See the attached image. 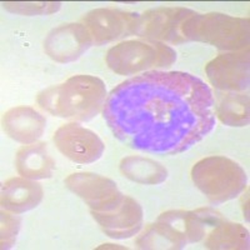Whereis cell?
<instances>
[{"instance_id":"8fae6325","label":"cell","mask_w":250,"mask_h":250,"mask_svg":"<svg viewBox=\"0 0 250 250\" xmlns=\"http://www.w3.org/2000/svg\"><path fill=\"white\" fill-rule=\"evenodd\" d=\"M91 44L90 34L83 24H66L49 33L44 49L55 62H69L77 60Z\"/></svg>"},{"instance_id":"4fadbf2b","label":"cell","mask_w":250,"mask_h":250,"mask_svg":"<svg viewBox=\"0 0 250 250\" xmlns=\"http://www.w3.org/2000/svg\"><path fill=\"white\" fill-rule=\"evenodd\" d=\"M46 120L35 109L28 106L13 108L4 114L3 126L12 139L21 144H33L44 133Z\"/></svg>"},{"instance_id":"9c48e42d","label":"cell","mask_w":250,"mask_h":250,"mask_svg":"<svg viewBox=\"0 0 250 250\" xmlns=\"http://www.w3.org/2000/svg\"><path fill=\"white\" fill-rule=\"evenodd\" d=\"M54 143L66 158L79 164L97 162L104 151L97 134L74 123L60 126L54 134Z\"/></svg>"},{"instance_id":"ffe728a7","label":"cell","mask_w":250,"mask_h":250,"mask_svg":"<svg viewBox=\"0 0 250 250\" xmlns=\"http://www.w3.org/2000/svg\"><path fill=\"white\" fill-rule=\"evenodd\" d=\"M219 119L230 126L249 124V97L248 94L229 93L219 99L215 106Z\"/></svg>"},{"instance_id":"9a60e30c","label":"cell","mask_w":250,"mask_h":250,"mask_svg":"<svg viewBox=\"0 0 250 250\" xmlns=\"http://www.w3.org/2000/svg\"><path fill=\"white\" fill-rule=\"evenodd\" d=\"M15 165L20 175L33 180L50 178L55 168L44 143H33L19 149Z\"/></svg>"},{"instance_id":"5bb4252c","label":"cell","mask_w":250,"mask_h":250,"mask_svg":"<svg viewBox=\"0 0 250 250\" xmlns=\"http://www.w3.org/2000/svg\"><path fill=\"white\" fill-rule=\"evenodd\" d=\"M43 199V188L26 178H12L1 189V205L5 210L24 213L37 207Z\"/></svg>"},{"instance_id":"277c9868","label":"cell","mask_w":250,"mask_h":250,"mask_svg":"<svg viewBox=\"0 0 250 250\" xmlns=\"http://www.w3.org/2000/svg\"><path fill=\"white\" fill-rule=\"evenodd\" d=\"M191 178L213 204L233 199L247 185V174L242 167L224 156H210L196 163Z\"/></svg>"},{"instance_id":"8992f818","label":"cell","mask_w":250,"mask_h":250,"mask_svg":"<svg viewBox=\"0 0 250 250\" xmlns=\"http://www.w3.org/2000/svg\"><path fill=\"white\" fill-rule=\"evenodd\" d=\"M195 13L189 9L160 8L139 15L134 34L153 42H168L179 44L185 42L182 26Z\"/></svg>"},{"instance_id":"2e32d148","label":"cell","mask_w":250,"mask_h":250,"mask_svg":"<svg viewBox=\"0 0 250 250\" xmlns=\"http://www.w3.org/2000/svg\"><path fill=\"white\" fill-rule=\"evenodd\" d=\"M120 171L133 182L142 184H159L168 176V171L162 164L140 156H129L123 159Z\"/></svg>"},{"instance_id":"52a82bcc","label":"cell","mask_w":250,"mask_h":250,"mask_svg":"<svg viewBox=\"0 0 250 250\" xmlns=\"http://www.w3.org/2000/svg\"><path fill=\"white\" fill-rule=\"evenodd\" d=\"M65 185L73 193L85 200L91 211H110L123 202L124 196L113 180L97 174H71L66 178Z\"/></svg>"},{"instance_id":"6da1fadb","label":"cell","mask_w":250,"mask_h":250,"mask_svg":"<svg viewBox=\"0 0 250 250\" xmlns=\"http://www.w3.org/2000/svg\"><path fill=\"white\" fill-rule=\"evenodd\" d=\"M213 91L183 71H149L125 80L106 97L104 119L137 150L179 154L215 126Z\"/></svg>"},{"instance_id":"e0dca14e","label":"cell","mask_w":250,"mask_h":250,"mask_svg":"<svg viewBox=\"0 0 250 250\" xmlns=\"http://www.w3.org/2000/svg\"><path fill=\"white\" fill-rule=\"evenodd\" d=\"M205 247L209 249H248L249 233L243 225L224 220L213 228L205 240Z\"/></svg>"},{"instance_id":"5b68a950","label":"cell","mask_w":250,"mask_h":250,"mask_svg":"<svg viewBox=\"0 0 250 250\" xmlns=\"http://www.w3.org/2000/svg\"><path fill=\"white\" fill-rule=\"evenodd\" d=\"M176 59L175 50L160 42L130 40L113 46L106 54V64L122 75L137 74L151 68L171 65Z\"/></svg>"},{"instance_id":"7a4b0ae2","label":"cell","mask_w":250,"mask_h":250,"mask_svg":"<svg viewBox=\"0 0 250 250\" xmlns=\"http://www.w3.org/2000/svg\"><path fill=\"white\" fill-rule=\"evenodd\" d=\"M104 83L91 75H75L39 94L38 103L48 113L66 119L88 122L104 108Z\"/></svg>"},{"instance_id":"44dd1931","label":"cell","mask_w":250,"mask_h":250,"mask_svg":"<svg viewBox=\"0 0 250 250\" xmlns=\"http://www.w3.org/2000/svg\"><path fill=\"white\" fill-rule=\"evenodd\" d=\"M4 8L21 15H40L58 12L60 3H4Z\"/></svg>"},{"instance_id":"ac0fdd59","label":"cell","mask_w":250,"mask_h":250,"mask_svg":"<svg viewBox=\"0 0 250 250\" xmlns=\"http://www.w3.org/2000/svg\"><path fill=\"white\" fill-rule=\"evenodd\" d=\"M188 242L173 228L159 222L149 227L137 240L142 249H182Z\"/></svg>"},{"instance_id":"7402d4cb","label":"cell","mask_w":250,"mask_h":250,"mask_svg":"<svg viewBox=\"0 0 250 250\" xmlns=\"http://www.w3.org/2000/svg\"><path fill=\"white\" fill-rule=\"evenodd\" d=\"M20 228V218L12 214L1 213V249H9L14 244Z\"/></svg>"},{"instance_id":"3957f363","label":"cell","mask_w":250,"mask_h":250,"mask_svg":"<svg viewBox=\"0 0 250 250\" xmlns=\"http://www.w3.org/2000/svg\"><path fill=\"white\" fill-rule=\"evenodd\" d=\"M183 37L211 44L224 50H238L249 44V19L219 13L194 14L183 24Z\"/></svg>"},{"instance_id":"7c38bea8","label":"cell","mask_w":250,"mask_h":250,"mask_svg":"<svg viewBox=\"0 0 250 250\" xmlns=\"http://www.w3.org/2000/svg\"><path fill=\"white\" fill-rule=\"evenodd\" d=\"M91 214L99 223L103 231L111 238H130L142 228V207L129 196H124L123 202L113 210L104 213L91 211Z\"/></svg>"},{"instance_id":"d6986e66","label":"cell","mask_w":250,"mask_h":250,"mask_svg":"<svg viewBox=\"0 0 250 250\" xmlns=\"http://www.w3.org/2000/svg\"><path fill=\"white\" fill-rule=\"evenodd\" d=\"M158 220L173 228L188 243L199 242L207 233V228L195 211H167Z\"/></svg>"},{"instance_id":"30bf717a","label":"cell","mask_w":250,"mask_h":250,"mask_svg":"<svg viewBox=\"0 0 250 250\" xmlns=\"http://www.w3.org/2000/svg\"><path fill=\"white\" fill-rule=\"evenodd\" d=\"M215 88L240 91L249 86V49L240 53L219 55L205 68Z\"/></svg>"},{"instance_id":"ba28073f","label":"cell","mask_w":250,"mask_h":250,"mask_svg":"<svg viewBox=\"0 0 250 250\" xmlns=\"http://www.w3.org/2000/svg\"><path fill=\"white\" fill-rule=\"evenodd\" d=\"M139 14L115 9H95L83 18V25L90 34L93 44L103 45L134 34Z\"/></svg>"}]
</instances>
